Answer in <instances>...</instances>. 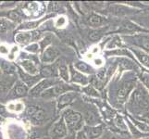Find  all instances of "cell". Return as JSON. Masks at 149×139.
<instances>
[{"instance_id":"2","label":"cell","mask_w":149,"mask_h":139,"mask_svg":"<svg viewBox=\"0 0 149 139\" xmlns=\"http://www.w3.org/2000/svg\"><path fill=\"white\" fill-rule=\"evenodd\" d=\"M64 120L68 129H70V131H74L81 126L83 116L80 112L68 110L64 113Z\"/></svg>"},{"instance_id":"6","label":"cell","mask_w":149,"mask_h":139,"mask_svg":"<svg viewBox=\"0 0 149 139\" xmlns=\"http://www.w3.org/2000/svg\"><path fill=\"white\" fill-rule=\"evenodd\" d=\"M67 133H68V130H67V125H66V122L64 120V117H62L53 126L52 133H51V138L52 139H60V138L64 137L67 135Z\"/></svg>"},{"instance_id":"38","label":"cell","mask_w":149,"mask_h":139,"mask_svg":"<svg viewBox=\"0 0 149 139\" xmlns=\"http://www.w3.org/2000/svg\"><path fill=\"white\" fill-rule=\"evenodd\" d=\"M60 8V4L56 2H51L49 4V11H58Z\"/></svg>"},{"instance_id":"32","label":"cell","mask_w":149,"mask_h":139,"mask_svg":"<svg viewBox=\"0 0 149 139\" xmlns=\"http://www.w3.org/2000/svg\"><path fill=\"white\" fill-rule=\"evenodd\" d=\"M3 70L8 73H14V71H15V67L11 63L5 62V61H4V62H3Z\"/></svg>"},{"instance_id":"3","label":"cell","mask_w":149,"mask_h":139,"mask_svg":"<svg viewBox=\"0 0 149 139\" xmlns=\"http://www.w3.org/2000/svg\"><path fill=\"white\" fill-rule=\"evenodd\" d=\"M74 90H78V87H73L68 85L58 84L53 87H50L47 90H45L43 94L41 95V96L44 97V98H51V97H54L56 96L63 95L64 93L68 91H74Z\"/></svg>"},{"instance_id":"11","label":"cell","mask_w":149,"mask_h":139,"mask_svg":"<svg viewBox=\"0 0 149 139\" xmlns=\"http://www.w3.org/2000/svg\"><path fill=\"white\" fill-rule=\"evenodd\" d=\"M119 32L122 34H132V33H138V32H146V31H145L143 28H140L136 24L131 22H125L121 24Z\"/></svg>"},{"instance_id":"28","label":"cell","mask_w":149,"mask_h":139,"mask_svg":"<svg viewBox=\"0 0 149 139\" xmlns=\"http://www.w3.org/2000/svg\"><path fill=\"white\" fill-rule=\"evenodd\" d=\"M85 121L88 124H94L96 122V115L90 110L87 111L85 113Z\"/></svg>"},{"instance_id":"7","label":"cell","mask_w":149,"mask_h":139,"mask_svg":"<svg viewBox=\"0 0 149 139\" xmlns=\"http://www.w3.org/2000/svg\"><path fill=\"white\" fill-rule=\"evenodd\" d=\"M75 98H76V94L73 92L65 93V94L61 95L58 100V109L62 110L63 108L70 105V103H72Z\"/></svg>"},{"instance_id":"44","label":"cell","mask_w":149,"mask_h":139,"mask_svg":"<svg viewBox=\"0 0 149 139\" xmlns=\"http://www.w3.org/2000/svg\"><path fill=\"white\" fill-rule=\"evenodd\" d=\"M76 139H86L84 132H83V131L78 132V133H77V137H76Z\"/></svg>"},{"instance_id":"49","label":"cell","mask_w":149,"mask_h":139,"mask_svg":"<svg viewBox=\"0 0 149 139\" xmlns=\"http://www.w3.org/2000/svg\"><path fill=\"white\" fill-rule=\"evenodd\" d=\"M0 139H2V138H1V136H0Z\"/></svg>"},{"instance_id":"8","label":"cell","mask_w":149,"mask_h":139,"mask_svg":"<svg viewBox=\"0 0 149 139\" xmlns=\"http://www.w3.org/2000/svg\"><path fill=\"white\" fill-rule=\"evenodd\" d=\"M40 36V33L37 32H32V33H22L19 34L16 36V41L19 44L26 45L30 41L36 40Z\"/></svg>"},{"instance_id":"33","label":"cell","mask_w":149,"mask_h":139,"mask_svg":"<svg viewBox=\"0 0 149 139\" xmlns=\"http://www.w3.org/2000/svg\"><path fill=\"white\" fill-rule=\"evenodd\" d=\"M8 88H9V85L6 82H0V96H2L6 94Z\"/></svg>"},{"instance_id":"22","label":"cell","mask_w":149,"mask_h":139,"mask_svg":"<svg viewBox=\"0 0 149 139\" xmlns=\"http://www.w3.org/2000/svg\"><path fill=\"white\" fill-rule=\"evenodd\" d=\"M105 34V29H97L89 33V39L93 42H96L102 38L103 34Z\"/></svg>"},{"instance_id":"15","label":"cell","mask_w":149,"mask_h":139,"mask_svg":"<svg viewBox=\"0 0 149 139\" xmlns=\"http://www.w3.org/2000/svg\"><path fill=\"white\" fill-rule=\"evenodd\" d=\"M41 76L45 78H50V77L56 76V65H47L41 69Z\"/></svg>"},{"instance_id":"34","label":"cell","mask_w":149,"mask_h":139,"mask_svg":"<svg viewBox=\"0 0 149 139\" xmlns=\"http://www.w3.org/2000/svg\"><path fill=\"white\" fill-rule=\"evenodd\" d=\"M133 122H134V124L137 125V127L139 128L140 130H142L143 132H149V126L146 125V123H143V122H138L136 120H133Z\"/></svg>"},{"instance_id":"26","label":"cell","mask_w":149,"mask_h":139,"mask_svg":"<svg viewBox=\"0 0 149 139\" xmlns=\"http://www.w3.org/2000/svg\"><path fill=\"white\" fill-rule=\"evenodd\" d=\"M83 91L85 93L86 95H88L90 96H95V97H98L99 96V94H98V92L96 91L95 87L93 86L92 85L85 86L84 88H83Z\"/></svg>"},{"instance_id":"18","label":"cell","mask_w":149,"mask_h":139,"mask_svg":"<svg viewBox=\"0 0 149 139\" xmlns=\"http://www.w3.org/2000/svg\"><path fill=\"white\" fill-rule=\"evenodd\" d=\"M19 73L20 77H22V79L29 86L33 85L35 83H36L37 81H39V76L32 77V76L29 75V74H26V73H22V71L20 70V69H19Z\"/></svg>"},{"instance_id":"12","label":"cell","mask_w":149,"mask_h":139,"mask_svg":"<svg viewBox=\"0 0 149 139\" xmlns=\"http://www.w3.org/2000/svg\"><path fill=\"white\" fill-rule=\"evenodd\" d=\"M107 22V20L98 14H91L87 19V23L92 27H100Z\"/></svg>"},{"instance_id":"30","label":"cell","mask_w":149,"mask_h":139,"mask_svg":"<svg viewBox=\"0 0 149 139\" xmlns=\"http://www.w3.org/2000/svg\"><path fill=\"white\" fill-rule=\"evenodd\" d=\"M40 22H26L22 24L19 29H33L36 28L39 25Z\"/></svg>"},{"instance_id":"40","label":"cell","mask_w":149,"mask_h":139,"mask_svg":"<svg viewBox=\"0 0 149 139\" xmlns=\"http://www.w3.org/2000/svg\"><path fill=\"white\" fill-rule=\"evenodd\" d=\"M37 110H38L37 107H35V106H29L27 108V110H26V115L30 118L32 115H33V113L36 111Z\"/></svg>"},{"instance_id":"27","label":"cell","mask_w":149,"mask_h":139,"mask_svg":"<svg viewBox=\"0 0 149 139\" xmlns=\"http://www.w3.org/2000/svg\"><path fill=\"white\" fill-rule=\"evenodd\" d=\"M120 65L122 67V69H127V70H131V69H134L135 68V64L131 61L128 59H120Z\"/></svg>"},{"instance_id":"1","label":"cell","mask_w":149,"mask_h":139,"mask_svg":"<svg viewBox=\"0 0 149 139\" xmlns=\"http://www.w3.org/2000/svg\"><path fill=\"white\" fill-rule=\"evenodd\" d=\"M131 106L139 111H147L149 110V95L145 88L139 86L132 93Z\"/></svg>"},{"instance_id":"10","label":"cell","mask_w":149,"mask_h":139,"mask_svg":"<svg viewBox=\"0 0 149 139\" xmlns=\"http://www.w3.org/2000/svg\"><path fill=\"white\" fill-rule=\"evenodd\" d=\"M58 50L50 46V47H47L44 51L43 56H42V61L44 63H49V62H53V61L58 57Z\"/></svg>"},{"instance_id":"17","label":"cell","mask_w":149,"mask_h":139,"mask_svg":"<svg viewBox=\"0 0 149 139\" xmlns=\"http://www.w3.org/2000/svg\"><path fill=\"white\" fill-rule=\"evenodd\" d=\"M134 44L136 45H139L140 47L145 49L147 52H149V36H136Z\"/></svg>"},{"instance_id":"37","label":"cell","mask_w":149,"mask_h":139,"mask_svg":"<svg viewBox=\"0 0 149 139\" xmlns=\"http://www.w3.org/2000/svg\"><path fill=\"white\" fill-rule=\"evenodd\" d=\"M26 50L29 52H33V53H37L39 51V45L37 44H33L31 45H28L26 47Z\"/></svg>"},{"instance_id":"46","label":"cell","mask_w":149,"mask_h":139,"mask_svg":"<svg viewBox=\"0 0 149 139\" xmlns=\"http://www.w3.org/2000/svg\"><path fill=\"white\" fill-rule=\"evenodd\" d=\"M75 137H74V136H67V137H65L64 139H74Z\"/></svg>"},{"instance_id":"35","label":"cell","mask_w":149,"mask_h":139,"mask_svg":"<svg viewBox=\"0 0 149 139\" xmlns=\"http://www.w3.org/2000/svg\"><path fill=\"white\" fill-rule=\"evenodd\" d=\"M9 27V23L5 20H0V34L5 33Z\"/></svg>"},{"instance_id":"23","label":"cell","mask_w":149,"mask_h":139,"mask_svg":"<svg viewBox=\"0 0 149 139\" xmlns=\"http://www.w3.org/2000/svg\"><path fill=\"white\" fill-rule=\"evenodd\" d=\"M58 73L59 76L62 78L65 82H69L70 75H69V69L65 64H61L58 67Z\"/></svg>"},{"instance_id":"16","label":"cell","mask_w":149,"mask_h":139,"mask_svg":"<svg viewBox=\"0 0 149 139\" xmlns=\"http://www.w3.org/2000/svg\"><path fill=\"white\" fill-rule=\"evenodd\" d=\"M133 53L135 54V56L137 57V59H139L140 62L146 66V68L149 69V55L146 54V52L141 50H138V49H133Z\"/></svg>"},{"instance_id":"25","label":"cell","mask_w":149,"mask_h":139,"mask_svg":"<svg viewBox=\"0 0 149 139\" xmlns=\"http://www.w3.org/2000/svg\"><path fill=\"white\" fill-rule=\"evenodd\" d=\"M127 123H128V125H129L131 133H132V136H133V138H134V139H138V138H140L142 136H143V137L146 136H143V133L142 132H140L139 130H137V128L135 126H133V124H132V123L129 120L127 121Z\"/></svg>"},{"instance_id":"24","label":"cell","mask_w":149,"mask_h":139,"mask_svg":"<svg viewBox=\"0 0 149 139\" xmlns=\"http://www.w3.org/2000/svg\"><path fill=\"white\" fill-rule=\"evenodd\" d=\"M121 39L120 36L118 35H115L114 37H112V39L107 44V47L109 48V49H113V48H118V47H120L121 46Z\"/></svg>"},{"instance_id":"14","label":"cell","mask_w":149,"mask_h":139,"mask_svg":"<svg viewBox=\"0 0 149 139\" xmlns=\"http://www.w3.org/2000/svg\"><path fill=\"white\" fill-rule=\"evenodd\" d=\"M85 133L92 139L99 137L103 133L102 126H87L85 127Z\"/></svg>"},{"instance_id":"29","label":"cell","mask_w":149,"mask_h":139,"mask_svg":"<svg viewBox=\"0 0 149 139\" xmlns=\"http://www.w3.org/2000/svg\"><path fill=\"white\" fill-rule=\"evenodd\" d=\"M115 123L118 126V128H120V130H123V131L127 130V125H126V123L124 122V121H123V119L121 117L117 116L116 119H115Z\"/></svg>"},{"instance_id":"20","label":"cell","mask_w":149,"mask_h":139,"mask_svg":"<svg viewBox=\"0 0 149 139\" xmlns=\"http://www.w3.org/2000/svg\"><path fill=\"white\" fill-rule=\"evenodd\" d=\"M22 66L23 68L26 70V71L29 73V74H35L37 73V68L35 64L33 62L32 60H23L22 61Z\"/></svg>"},{"instance_id":"19","label":"cell","mask_w":149,"mask_h":139,"mask_svg":"<svg viewBox=\"0 0 149 139\" xmlns=\"http://www.w3.org/2000/svg\"><path fill=\"white\" fill-rule=\"evenodd\" d=\"M45 118V113L43 110L38 109L36 111L33 113V115L30 117V120L33 122V123L35 124H38V123L42 122Z\"/></svg>"},{"instance_id":"43","label":"cell","mask_w":149,"mask_h":139,"mask_svg":"<svg viewBox=\"0 0 149 139\" xmlns=\"http://www.w3.org/2000/svg\"><path fill=\"white\" fill-rule=\"evenodd\" d=\"M94 63L95 66H101L102 63H104V60H103V59H101V58H96L94 59Z\"/></svg>"},{"instance_id":"47","label":"cell","mask_w":149,"mask_h":139,"mask_svg":"<svg viewBox=\"0 0 149 139\" xmlns=\"http://www.w3.org/2000/svg\"><path fill=\"white\" fill-rule=\"evenodd\" d=\"M107 139H119V138H118V137H116V136H110L109 138H107Z\"/></svg>"},{"instance_id":"13","label":"cell","mask_w":149,"mask_h":139,"mask_svg":"<svg viewBox=\"0 0 149 139\" xmlns=\"http://www.w3.org/2000/svg\"><path fill=\"white\" fill-rule=\"evenodd\" d=\"M27 86L24 85L22 83H18L16 85H15L14 89L11 91L9 95V98H16V97H22L27 95Z\"/></svg>"},{"instance_id":"39","label":"cell","mask_w":149,"mask_h":139,"mask_svg":"<svg viewBox=\"0 0 149 139\" xmlns=\"http://www.w3.org/2000/svg\"><path fill=\"white\" fill-rule=\"evenodd\" d=\"M141 80L143 81V85H145L147 88L149 89V73H143L142 77H141Z\"/></svg>"},{"instance_id":"42","label":"cell","mask_w":149,"mask_h":139,"mask_svg":"<svg viewBox=\"0 0 149 139\" xmlns=\"http://www.w3.org/2000/svg\"><path fill=\"white\" fill-rule=\"evenodd\" d=\"M0 115H2V116H4V117H6V116H8V114H7V110H6V108H5L3 105H1L0 104Z\"/></svg>"},{"instance_id":"9","label":"cell","mask_w":149,"mask_h":139,"mask_svg":"<svg viewBox=\"0 0 149 139\" xmlns=\"http://www.w3.org/2000/svg\"><path fill=\"white\" fill-rule=\"evenodd\" d=\"M70 73H71V82L75 84H80L81 85H86L89 84V78L85 76L84 73H79L78 71L74 70L72 67H70Z\"/></svg>"},{"instance_id":"36","label":"cell","mask_w":149,"mask_h":139,"mask_svg":"<svg viewBox=\"0 0 149 139\" xmlns=\"http://www.w3.org/2000/svg\"><path fill=\"white\" fill-rule=\"evenodd\" d=\"M50 43H51V36H50V35H47V36H45L42 41H41V43H40L41 48L45 49V46H47V45H49Z\"/></svg>"},{"instance_id":"31","label":"cell","mask_w":149,"mask_h":139,"mask_svg":"<svg viewBox=\"0 0 149 139\" xmlns=\"http://www.w3.org/2000/svg\"><path fill=\"white\" fill-rule=\"evenodd\" d=\"M8 18L11 19L14 22H19L20 20H22V17H20V15L18 11L16 10H12V11H9L8 12Z\"/></svg>"},{"instance_id":"41","label":"cell","mask_w":149,"mask_h":139,"mask_svg":"<svg viewBox=\"0 0 149 139\" xmlns=\"http://www.w3.org/2000/svg\"><path fill=\"white\" fill-rule=\"evenodd\" d=\"M67 23V20L64 17H59L56 22V27H63Z\"/></svg>"},{"instance_id":"5","label":"cell","mask_w":149,"mask_h":139,"mask_svg":"<svg viewBox=\"0 0 149 139\" xmlns=\"http://www.w3.org/2000/svg\"><path fill=\"white\" fill-rule=\"evenodd\" d=\"M134 86V82L133 81H128L125 84H123L119 89L117 91V100L120 104H123L128 96H129L130 92L132 91V89Z\"/></svg>"},{"instance_id":"21","label":"cell","mask_w":149,"mask_h":139,"mask_svg":"<svg viewBox=\"0 0 149 139\" xmlns=\"http://www.w3.org/2000/svg\"><path fill=\"white\" fill-rule=\"evenodd\" d=\"M75 68L81 71V73H94L93 68L87 63L83 62V61H79V62L75 63Z\"/></svg>"},{"instance_id":"4","label":"cell","mask_w":149,"mask_h":139,"mask_svg":"<svg viewBox=\"0 0 149 139\" xmlns=\"http://www.w3.org/2000/svg\"><path fill=\"white\" fill-rule=\"evenodd\" d=\"M58 85V80L56 78H47L45 79L43 81H41L39 84H37L31 90L30 94L33 96H41L43 93L47 90L48 88H50L52 85Z\"/></svg>"},{"instance_id":"48","label":"cell","mask_w":149,"mask_h":139,"mask_svg":"<svg viewBox=\"0 0 149 139\" xmlns=\"http://www.w3.org/2000/svg\"><path fill=\"white\" fill-rule=\"evenodd\" d=\"M140 139H149V136H145V137H143V138H140Z\"/></svg>"},{"instance_id":"45","label":"cell","mask_w":149,"mask_h":139,"mask_svg":"<svg viewBox=\"0 0 149 139\" xmlns=\"http://www.w3.org/2000/svg\"><path fill=\"white\" fill-rule=\"evenodd\" d=\"M0 52H3V53H7L8 51H7V49H5V47H4V46H1V47H0Z\"/></svg>"}]
</instances>
